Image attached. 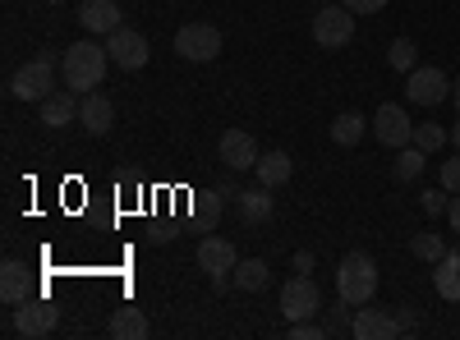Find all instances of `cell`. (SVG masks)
<instances>
[{"mask_svg":"<svg viewBox=\"0 0 460 340\" xmlns=\"http://www.w3.org/2000/svg\"><path fill=\"white\" fill-rule=\"evenodd\" d=\"M106 69H111V51L102 42H74V47H65V88H74L79 97L102 88Z\"/></svg>","mask_w":460,"mask_h":340,"instance_id":"6da1fadb","label":"cell"},{"mask_svg":"<svg viewBox=\"0 0 460 340\" xmlns=\"http://www.w3.org/2000/svg\"><path fill=\"white\" fill-rule=\"evenodd\" d=\"M336 294L355 309L368 304V299L377 294V262L368 253H345L341 267H336Z\"/></svg>","mask_w":460,"mask_h":340,"instance_id":"7a4b0ae2","label":"cell"},{"mask_svg":"<svg viewBox=\"0 0 460 340\" xmlns=\"http://www.w3.org/2000/svg\"><path fill=\"white\" fill-rule=\"evenodd\" d=\"M56 92V56L42 51V56H32L28 65L14 69V79H10V97L19 101H47Z\"/></svg>","mask_w":460,"mask_h":340,"instance_id":"3957f363","label":"cell"},{"mask_svg":"<svg viewBox=\"0 0 460 340\" xmlns=\"http://www.w3.org/2000/svg\"><path fill=\"white\" fill-rule=\"evenodd\" d=\"M350 37H355V14L345 10V5H323L314 14V42L323 51H341V47H350Z\"/></svg>","mask_w":460,"mask_h":340,"instance_id":"277c9868","label":"cell"},{"mask_svg":"<svg viewBox=\"0 0 460 340\" xmlns=\"http://www.w3.org/2000/svg\"><path fill=\"white\" fill-rule=\"evenodd\" d=\"M56 322H60V309L51 304V299H42V294H28L23 304H14V331L19 336H28V340H42V336H51L56 331Z\"/></svg>","mask_w":460,"mask_h":340,"instance_id":"5b68a950","label":"cell"},{"mask_svg":"<svg viewBox=\"0 0 460 340\" xmlns=\"http://www.w3.org/2000/svg\"><path fill=\"white\" fill-rule=\"evenodd\" d=\"M175 51H180L184 60H194V65H208V60L221 56V32H217L212 23H184V28L175 32Z\"/></svg>","mask_w":460,"mask_h":340,"instance_id":"8992f818","label":"cell"},{"mask_svg":"<svg viewBox=\"0 0 460 340\" xmlns=\"http://www.w3.org/2000/svg\"><path fill=\"white\" fill-rule=\"evenodd\" d=\"M373 138L382 147H392V153H401V147H410V138H414V120L405 116L396 101H382L377 116H373Z\"/></svg>","mask_w":460,"mask_h":340,"instance_id":"52a82bcc","label":"cell"},{"mask_svg":"<svg viewBox=\"0 0 460 340\" xmlns=\"http://www.w3.org/2000/svg\"><path fill=\"white\" fill-rule=\"evenodd\" d=\"M281 313H286V322H304V318L323 313V290L314 285V276H290V281H286V290H281Z\"/></svg>","mask_w":460,"mask_h":340,"instance_id":"ba28073f","label":"cell"},{"mask_svg":"<svg viewBox=\"0 0 460 340\" xmlns=\"http://www.w3.org/2000/svg\"><path fill=\"white\" fill-rule=\"evenodd\" d=\"M405 97L414 106H438V101L451 97V79H447L438 65H414L410 79H405Z\"/></svg>","mask_w":460,"mask_h":340,"instance_id":"9c48e42d","label":"cell"},{"mask_svg":"<svg viewBox=\"0 0 460 340\" xmlns=\"http://www.w3.org/2000/svg\"><path fill=\"white\" fill-rule=\"evenodd\" d=\"M235 262H240V253H235V244H230V240L208 235V240L199 244V272H208L217 290L230 281V272H235Z\"/></svg>","mask_w":460,"mask_h":340,"instance_id":"30bf717a","label":"cell"},{"mask_svg":"<svg viewBox=\"0 0 460 340\" xmlns=\"http://www.w3.org/2000/svg\"><path fill=\"white\" fill-rule=\"evenodd\" d=\"M106 51H111V65H115V69H143L147 56H152L147 37L134 32V28H115V32L106 37Z\"/></svg>","mask_w":460,"mask_h":340,"instance_id":"8fae6325","label":"cell"},{"mask_svg":"<svg viewBox=\"0 0 460 340\" xmlns=\"http://www.w3.org/2000/svg\"><path fill=\"white\" fill-rule=\"evenodd\" d=\"M217 157L226 161V170H253L262 153H258L253 134H244V129H226L221 143H217Z\"/></svg>","mask_w":460,"mask_h":340,"instance_id":"7c38bea8","label":"cell"},{"mask_svg":"<svg viewBox=\"0 0 460 340\" xmlns=\"http://www.w3.org/2000/svg\"><path fill=\"white\" fill-rule=\"evenodd\" d=\"M350 336H355V340H396V336H401V322H396L392 313H382V309L359 304V313L350 318Z\"/></svg>","mask_w":460,"mask_h":340,"instance_id":"4fadbf2b","label":"cell"},{"mask_svg":"<svg viewBox=\"0 0 460 340\" xmlns=\"http://www.w3.org/2000/svg\"><path fill=\"white\" fill-rule=\"evenodd\" d=\"M79 92H74V88H56L47 101H37V110H42V125L47 129H65V125H74V120H79Z\"/></svg>","mask_w":460,"mask_h":340,"instance_id":"5bb4252c","label":"cell"},{"mask_svg":"<svg viewBox=\"0 0 460 340\" xmlns=\"http://www.w3.org/2000/svg\"><path fill=\"white\" fill-rule=\"evenodd\" d=\"M28 294H32V272H28V262L5 257V262H0V299H5V304H23Z\"/></svg>","mask_w":460,"mask_h":340,"instance_id":"9a60e30c","label":"cell"},{"mask_svg":"<svg viewBox=\"0 0 460 340\" xmlns=\"http://www.w3.org/2000/svg\"><path fill=\"white\" fill-rule=\"evenodd\" d=\"M79 125L88 129V134H111L115 129V106H111V97H102V92H84V101H79Z\"/></svg>","mask_w":460,"mask_h":340,"instance_id":"2e32d148","label":"cell"},{"mask_svg":"<svg viewBox=\"0 0 460 340\" xmlns=\"http://www.w3.org/2000/svg\"><path fill=\"white\" fill-rule=\"evenodd\" d=\"M79 23H84L93 37H111L115 28H125L120 5H115V0H88V5L79 10Z\"/></svg>","mask_w":460,"mask_h":340,"instance_id":"e0dca14e","label":"cell"},{"mask_svg":"<svg viewBox=\"0 0 460 340\" xmlns=\"http://www.w3.org/2000/svg\"><path fill=\"white\" fill-rule=\"evenodd\" d=\"M240 216H244V225H262V221H272V212H277V198H272V188L267 184H258V188H240Z\"/></svg>","mask_w":460,"mask_h":340,"instance_id":"ac0fdd59","label":"cell"},{"mask_svg":"<svg viewBox=\"0 0 460 340\" xmlns=\"http://www.w3.org/2000/svg\"><path fill=\"white\" fill-rule=\"evenodd\" d=\"M230 285L244 290V294H258V290L272 285V267H267L262 257H244V262H235V272H230Z\"/></svg>","mask_w":460,"mask_h":340,"instance_id":"d6986e66","label":"cell"},{"mask_svg":"<svg viewBox=\"0 0 460 340\" xmlns=\"http://www.w3.org/2000/svg\"><path fill=\"white\" fill-rule=\"evenodd\" d=\"M147 331H152V322L143 318V309H115V318L106 327L111 340H143Z\"/></svg>","mask_w":460,"mask_h":340,"instance_id":"ffe728a7","label":"cell"},{"mask_svg":"<svg viewBox=\"0 0 460 340\" xmlns=\"http://www.w3.org/2000/svg\"><path fill=\"white\" fill-rule=\"evenodd\" d=\"M253 175H258V184H267V188H281V184L295 175V161H290L286 153H262L258 166H253Z\"/></svg>","mask_w":460,"mask_h":340,"instance_id":"44dd1931","label":"cell"},{"mask_svg":"<svg viewBox=\"0 0 460 340\" xmlns=\"http://www.w3.org/2000/svg\"><path fill=\"white\" fill-rule=\"evenodd\" d=\"M433 290L451 304H460V253H447L442 262H433Z\"/></svg>","mask_w":460,"mask_h":340,"instance_id":"7402d4cb","label":"cell"},{"mask_svg":"<svg viewBox=\"0 0 460 340\" xmlns=\"http://www.w3.org/2000/svg\"><path fill=\"white\" fill-rule=\"evenodd\" d=\"M373 120H364V116H355V110H341V116L332 120V143H341V147H355L359 138H364V129H368Z\"/></svg>","mask_w":460,"mask_h":340,"instance_id":"603a6c76","label":"cell"},{"mask_svg":"<svg viewBox=\"0 0 460 340\" xmlns=\"http://www.w3.org/2000/svg\"><path fill=\"white\" fill-rule=\"evenodd\" d=\"M424 166H429V153H419L414 143H410V147H401V153H396V179H401V184L419 179V175H424Z\"/></svg>","mask_w":460,"mask_h":340,"instance_id":"cb8c5ba5","label":"cell"},{"mask_svg":"<svg viewBox=\"0 0 460 340\" xmlns=\"http://www.w3.org/2000/svg\"><path fill=\"white\" fill-rule=\"evenodd\" d=\"M410 143L419 147V153H429V157H433V153H442V147L451 143V134H447L442 125L429 120V125H414V138H410Z\"/></svg>","mask_w":460,"mask_h":340,"instance_id":"d4e9b609","label":"cell"},{"mask_svg":"<svg viewBox=\"0 0 460 340\" xmlns=\"http://www.w3.org/2000/svg\"><path fill=\"white\" fill-rule=\"evenodd\" d=\"M410 253H414V257H424V262H442V257H447V240L433 235V231H424V235H414V240H410Z\"/></svg>","mask_w":460,"mask_h":340,"instance_id":"484cf974","label":"cell"},{"mask_svg":"<svg viewBox=\"0 0 460 340\" xmlns=\"http://www.w3.org/2000/svg\"><path fill=\"white\" fill-rule=\"evenodd\" d=\"M387 65H392V69H401V74H410V69L419 65V47L410 42V37H396V42L387 47Z\"/></svg>","mask_w":460,"mask_h":340,"instance_id":"4316f807","label":"cell"},{"mask_svg":"<svg viewBox=\"0 0 460 340\" xmlns=\"http://www.w3.org/2000/svg\"><path fill=\"white\" fill-rule=\"evenodd\" d=\"M336 336L327 322H314V318H304V322H290V340H327Z\"/></svg>","mask_w":460,"mask_h":340,"instance_id":"83f0119b","label":"cell"},{"mask_svg":"<svg viewBox=\"0 0 460 340\" xmlns=\"http://www.w3.org/2000/svg\"><path fill=\"white\" fill-rule=\"evenodd\" d=\"M419 207H424L429 216H442L451 207V194H447V188H424V194H419Z\"/></svg>","mask_w":460,"mask_h":340,"instance_id":"f1b7e54d","label":"cell"},{"mask_svg":"<svg viewBox=\"0 0 460 340\" xmlns=\"http://www.w3.org/2000/svg\"><path fill=\"white\" fill-rule=\"evenodd\" d=\"M438 179H442V188H447V194H460V153H456L451 161H442Z\"/></svg>","mask_w":460,"mask_h":340,"instance_id":"f546056e","label":"cell"},{"mask_svg":"<svg viewBox=\"0 0 460 340\" xmlns=\"http://www.w3.org/2000/svg\"><path fill=\"white\" fill-rule=\"evenodd\" d=\"M217 216H221V194L212 188V194H203V203H199V221H212L217 225Z\"/></svg>","mask_w":460,"mask_h":340,"instance_id":"4dcf8cb0","label":"cell"},{"mask_svg":"<svg viewBox=\"0 0 460 340\" xmlns=\"http://www.w3.org/2000/svg\"><path fill=\"white\" fill-rule=\"evenodd\" d=\"M341 5L350 14H382V10H387V0H341Z\"/></svg>","mask_w":460,"mask_h":340,"instance_id":"1f68e13d","label":"cell"},{"mask_svg":"<svg viewBox=\"0 0 460 340\" xmlns=\"http://www.w3.org/2000/svg\"><path fill=\"white\" fill-rule=\"evenodd\" d=\"M290 272H295V276H309V272H314V253H304V248H299V253L290 257Z\"/></svg>","mask_w":460,"mask_h":340,"instance_id":"d6a6232c","label":"cell"},{"mask_svg":"<svg viewBox=\"0 0 460 340\" xmlns=\"http://www.w3.org/2000/svg\"><path fill=\"white\" fill-rule=\"evenodd\" d=\"M345 309H355V304H345V299H341V304H332V331H350V322H345Z\"/></svg>","mask_w":460,"mask_h":340,"instance_id":"836d02e7","label":"cell"},{"mask_svg":"<svg viewBox=\"0 0 460 340\" xmlns=\"http://www.w3.org/2000/svg\"><path fill=\"white\" fill-rule=\"evenodd\" d=\"M396 322H401V336H410V331H414V304H401Z\"/></svg>","mask_w":460,"mask_h":340,"instance_id":"e575fe53","label":"cell"},{"mask_svg":"<svg viewBox=\"0 0 460 340\" xmlns=\"http://www.w3.org/2000/svg\"><path fill=\"white\" fill-rule=\"evenodd\" d=\"M447 221H451V231L460 235V194H451V207H447Z\"/></svg>","mask_w":460,"mask_h":340,"instance_id":"d590c367","label":"cell"},{"mask_svg":"<svg viewBox=\"0 0 460 340\" xmlns=\"http://www.w3.org/2000/svg\"><path fill=\"white\" fill-rule=\"evenodd\" d=\"M451 143H456V153H460V120H456V129H451Z\"/></svg>","mask_w":460,"mask_h":340,"instance_id":"8d00e7d4","label":"cell"},{"mask_svg":"<svg viewBox=\"0 0 460 340\" xmlns=\"http://www.w3.org/2000/svg\"><path fill=\"white\" fill-rule=\"evenodd\" d=\"M451 101H456V106H460V79H456V83H451Z\"/></svg>","mask_w":460,"mask_h":340,"instance_id":"74e56055","label":"cell"},{"mask_svg":"<svg viewBox=\"0 0 460 340\" xmlns=\"http://www.w3.org/2000/svg\"><path fill=\"white\" fill-rule=\"evenodd\" d=\"M47 5H65V0H47Z\"/></svg>","mask_w":460,"mask_h":340,"instance_id":"f35d334b","label":"cell"}]
</instances>
